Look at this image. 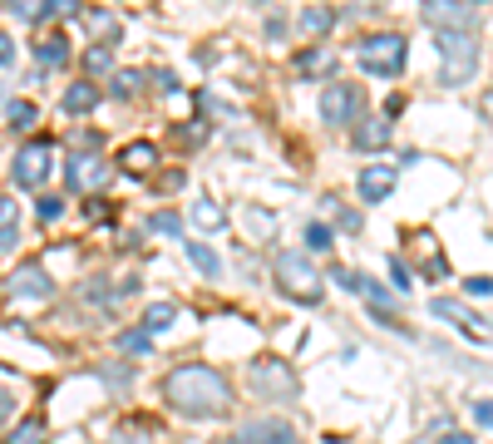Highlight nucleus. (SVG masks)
<instances>
[{
	"instance_id": "obj_1",
	"label": "nucleus",
	"mask_w": 493,
	"mask_h": 444,
	"mask_svg": "<svg viewBox=\"0 0 493 444\" xmlns=\"http://www.w3.org/2000/svg\"><path fill=\"white\" fill-rule=\"evenodd\" d=\"M163 390H168V405H173L178 415H193V420L227 415V410H233V390H227V380L217 375L213 365H197V361L168 370Z\"/></svg>"
},
{
	"instance_id": "obj_2",
	"label": "nucleus",
	"mask_w": 493,
	"mask_h": 444,
	"mask_svg": "<svg viewBox=\"0 0 493 444\" xmlns=\"http://www.w3.org/2000/svg\"><path fill=\"white\" fill-rule=\"evenodd\" d=\"M434 50L444 60L439 79L454 89V84H469L479 74V35L474 30H434Z\"/></svg>"
},
{
	"instance_id": "obj_3",
	"label": "nucleus",
	"mask_w": 493,
	"mask_h": 444,
	"mask_svg": "<svg viewBox=\"0 0 493 444\" xmlns=\"http://www.w3.org/2000/svg\"><path fill=\"white\" fill-rule=\"evenodd\" d=\"M271 277H277V291L287 296V301H301V306H316L321 296H326V277H321L316 267H311L301 252H281L277 267H271Z\"/></svg>"
},
{
	"instance_id": "obj_4",
	"label": "nucleus",
	"mask_w": 493,
	"mask_h": 444,
	"mask_svg": "<svg viewBox=\"0 0 493 444\" xmlns=\"http://www.w3.org/2000/svg\"><path fill=\"white\" fill-rule=\"evenodd\" d=\"M247 380H251V390H257V400H267V405H291V400L301 395L297 370L281 361V356H261V361H251Z\"/></svg>"
},
{
	"instance_id": "obj_5",
	"label": "nucleus",
	"mask_w": 493,
	"mask_h": 444,
	"mask_svg": "<svg viewBox=\"0 0 493 444\" xmlns=\"http://www.w3.org/2000/svg\"><path fill=\"white\" fill-rule=\"evenodd\" d=\"M355 55H361V65L370 74L395 79V74L405 69V35H395V30H385V35H365L361 45H355Z\"/></svg>"
},
{
	"instance_id": "obj_6",
	"label": "nucleus",
	"mask_w": 493,
	"mask_h": 444,
	"mask_svg": "<svg viewBox=\"0 0 493 444\" xmlns=\"http://www.w3.org/2000/svg\"><path fill=\"white\" fill-rule=\"evenodd\" d=\"M321 114H326L331 129H355L365 119V94L355 84H326L321 94Z\"/></svg>"
},
{
	"instance_id": "obj_7",
	"label": "nucleus",
	"mask_w": 493,
	"mask_h": 444,
	"mask_svg": "<svg viewBox=\"0 0 493 444\" xmlns=\"http://www.w3.org/2000/svg\"><path fill=\"white\" fill-rule=\"evenodd\" d=\"M109 173H114V163L99 148H84V153L69 158V188H75V193H104V188H109Z\"/></svg>"
},
{
	"instance_id": "obj_8",
	"label": "nucleus",
	"mask_w": 493,
	"mask_h": 444,
	"mask_svg": "<svg viewBox=\"0 0 493 444\" xmlns=\"http://www.w3.org/2000/svg\"><path fill=\"white\" fill-rule=\"evenodd\" d=\"M419 15H425L429 30H479V15L469 0H425Z\"/></svg>"
},
{
	"instance_id": "obj_9",
	"label": "nucleus",
	"mask_w": 493,
	"mask_h": 444,
	"mask_svg": "<svg viewBox=\"0 0 493 444\" xmlns=\"http://www.w3.org/2000/svg\"><path fill=\"white\" fill-rule=\"evenodd\" d=\"M50 163H55V148L35 139V143H25V148L15 153L10 173H15V183H20V188H40V183L50 178Z\"/></svg>"
},
{
	"instance_id": "obj_10",
	"label": "nucleus",
	"mask_w": 493,
	"mask_h": 444,
	"mask_svg": "<svg viewBox=\"0 0 493 444\" xmlns=\"http://www.w3.org/2000/svg\"><path fill=\"white\" fill-rule=\"evenodd\" d=\"M233 444H297V425H287V420H251V425L237 430Z\"/></svg>"
},
{
	"instance_id": "obj_11",
	"label": "nucleus",
	"mask_w": 493,
	"mask_h": 444,
	"mask_svg": "<svg viewBox=\"0 0 493 444\" xmlns=\"http://www.w3.org/2000/svg\"><path fill=\"white\" fill-rule=\"evenodd\" d=\"M351 134H355V148H361V153H375V148H385V139H390V114H380V119L365 114Z\"/></svg>"
},
{
	"instance_id": "obj_12",
	"label": "nucleus",
	"mask_w": 493,
	"mask_h": 444,
	"mask_svg": "<svg viewBox=\"0 0 493 444\" xmlns=\"http://www.w3.org/2000/svg\"><path fill=\"white\" fill-rule=\"evenodd\" d=\"M55 282L45 277V267H20L10 272V296H50Z\"/></svg>"
},
{
	"instance_id": "obj_13",
	"label": "nucleus",
	"mask_w": 493,
	"mask_h": 444,
	"mask_svg": "<svg viewBox=\"0 0 493 444\" xmlns=\"http://www.w3.org/2000/svg\"><path fill=\"white\" fill-rule=\"evenodd\" d=\"M361 198L365 203H385L390 198V188H395V168H361Z\"/></svg>"
},
{
	"instance_id": "obj_14",
	"label": "nucleus",
	"mask_w": 493,
	"mask_h": 444,
	"mask_svg": "<svg viewBox=\"0 0 493 444\" xmlns=\"http://www.w3.org/2000/svg\"><path fill=\"white\" fill-rule=\"evenodd\" d=\"M153 163H159V148H153V143H129L119 153L123 173H153Z\"/></svg>"
},
{
	"instance_id": "obj_15",
	"label": "nucleus",
	"mask_w": 493,
	"mask_h": 444,
	"mask_svg": "<svg viewBox=\"0 0 493 444\" xmlns=\"http://www.w3.org/2000/svg\"><path fill=\"white\" fill-rule=\"evenodd\" d=\"M35 55H40V69H55V65H65V60H69V40L59 35V30H50V35L35 45Z\"/></svg>"
},
{
	"instance_id": "obj_16",
	"label": "nucleus",
	"mask_w": 493,
	"mask_h": 444,
	"mask_svg": "<svg viewBox=\"0 0 493 444\" xmlns=\"http://www.w3.org/2000/svg\"><path fill=\"white\" fill-rule=\"evenodd\" d=\"M94 104H99V89H94L89 79H75L65 89V114H89Z\"/></svg>"
},
{
	"instance_id": "obj_17",
	"label": "nucleus",
	"mask_w": 493,
	"mask_h": 444,
	"mask_svg": "<svg viewBox=\"0 0 493 444\" xmlns=\"http://www.w3.org/2000/svg\"><path fill=\"white\" fill-rule=\"evenodd\" d=\"M187 262H193L203 277H223V257H217L207 242H187Z\"/></svg>"
},
{
	"instance_id": "obj_18",
	"label": "nucleus",
	"mask_w": 493,
	"mask_h": 444,
	"mask_svg": "<svg viewBox=\"0 0 493 444\" xmlns=\"http://www.w3.org/2000/svg\"><path fill=\"white\" fill-rule=\"evenodd\" d=\"M193 222H197L203 232H223V227H227V213L213 203V198H197V203H193Z\"/></svg>"
},
{
	"instance_id": "obj_19",
	"label": "nucleus",
	"mask_w": 493,
	"mask_h": 444,
	"mask_svg": "<svg viewBox=\"0 0 493 444\" xmlns=\"http://www.w3.org/2000/svg\"><path fill=\"white\" fill-rule=\"evenodd\" d=\"M410 444H474V439H469L464 430H454L449 420H439V425H429L425 435H419V439H410Z\"/></svg>"
},
{
	"instance_id": "obj_20",
	"label": "nucleus",
	"mask_w": 493,
	"mask_h": 444,
	"mask_svg": "<svg viewBox=\"0 0 493 444\" xmlns=\"http://www.w3.org/2000/svg\"><path fill=\"white\" fill-rule=\"evenodd\" d=\"M331 25H335V15H331L326 5H311L306 15H301V35H311V40L331 35Z\"/></svg>"
},
{
	"instance_id": "obj_21",
	"label": "nucleus",
	"mask_w": 493,
	"mask_h": 444,
	"mask_svg": "<svg viewBox=\"0 0 493 444\" xmlns=\"http://www.w3.org/2000/svg\"><path fill=\"white\" fill-rule=\"evenodd\" d=\"M5 119H10V129H35V119H40V114H35V104H30V99H10L5 104Z\"/></svg>"
},
{
	"instance_id": "obj_22",
	"label": "nucleus",
	"mask_w": 493,
	"mask_h": 444,
	"mask_svg": "<svg viewBox=\"0 0 493 444\" xmlns=\"http://www.w3.org/2000/svg\"><path fill=\"white\" fill-rule=\"evenodd\" d=\"M355 291H361V296H365V301H370V306H375V311H380V316H390L395 296L385 291V287H380V282H375V277H361V287H355Z\"/></svg>"
},
{
	"instance_id": "obj_23",
	"label": "nucleus",
	"mask_w": 493,
	"mask_h": 444,
	"mask_svg": "<svg viewBox=\"0 0 493 444\" xmlns=\"http://www.w3.org/2000/svg\"><path fill=\"white\" fill-rule=\"evenodd\" d=\"M5 444H45V420H20V430H10V439Z\"/></svg>"
},
{
	"instance_id": "obj_24",
	"label": "nucleus",
	"mask_w": 493,
	"mask_h": 444,
	"mask_svg": "<svg viewBox=\"0 0 493 444\" xmlns=\"http://www.w3.org/2000/svg\"><path fill=\"white\" fill-rule=\"evenodd\" d=\"M173 316H178V311H173L168 301H153L149 311H143V331H149V336H153V331H163V326H173Z\"/></svg>"
},
{
	"instance_id": "obj_25",
	"label": "nucleus",
	"mask_w": 493,
	"mask_h": 444,
	"mask_svg": "<svg viewBox=\"0 0 493 444\" xmlns=\"http://www.w3.org/2000/svg\"><path fill=\"white\" fill-rule=\"evenodd\" d=\"M119 351H123V356H149V351H153V336H149V331H123V336H119Z\"/></svg>"
},
{
	"instance_id": "obj_26",
	"label": "nucleus",
	"mask_w": 493,
	"mask_h": 444,
	"mask_svg": "<svg viewBox=\"0 0 493 444\" xmlns=\"http://www.w3.org/2000/svg\"><path fill=\"white\" fill-rule=\"evenodd\" d=\"M149 227H153V232H163V237H178V227H183V222H178L173 208H163V213H153V217H149Z\"/></svg>"
},
{
	"instance_id": "obj_27",
	"label": "nucleus",
	"mask_w": 493,
	"mask_h": 444,
	"mask_svg": "<svg viewBox=\"0 0 493 444\" xmlns=\"http://www.w3.org/2000/svg\"><path fill=\"white\" fill-rule=\"evenodd\" d=\"M15 222H20V203H15V198H0V237L15 232Z\"/></svg>"
},
{
	"instance_id": "obj_28",
	"label": "nucleus",
	"mask_w": 493,
	"mask_h": 444,
	"mask_svg": "<svg viewBox=\"0 0 493 444\" xmlns=\"http://www.w3.org/2000/svg\"><path fill=\"white\" fill-rule=\"evenodd\" d=\"M84 65H89V74H104L114 65V55H109V45H94L89 55H84Z\"/></svg>"
},
{
	"instance_id": "obj_29",
	"label": "nucleus",
	"mask_w": 493,
	"mask_h": 444,
	"mask_svg": "<svg viewBox=\"0 0 493 444\" xmlns=\"http://www.w3.org/2000/svg\"><path fill=\"white\" fill-rule=\"evenodd\" d=\"M10 5H15V15H20V20H45V15H50L45 0H10Z\"/></svg>"
},
{
	"instance_id": "obj_30",
	"label": "nucleus",
	"mask_w": 493,
	"mask_h": 444,
	"mask_svg": "<svg viewBox=\"0 0 493 444\" xmlns=\"http://www.w3.org/2000/svg\"><path fill=\"white\" fill-rule=\"evenodd\" d=\"M133 89H143V74H133V69H119V79H114V94H123V99H129Z\"/></svg>"
},
{
	"instance_id": "obj_31",
	"label": "nucleus",
	"mask_w": 493,
	"mask_h": 444,
	"mask_svg": "<svg viewBox=\"0 0 493 444\" xmlns=\"http://www.w3.org/2000/svg\"><path fill=\"white\" fill-rule=\"evenodd\" d=\"M306 247H331V227H326V222H311V227H306Z\"/></svg>"
},
{
	"instance_id": "obj_32",
	"label": "nucleus",
	"mask_w": 493,
	"mask_h": 444,
	"mask_svg": "<svg viewBox=\"0 0 493 444\" xmlns=\"http://www.w3.org/2000/svg\"><path fill=\"white\" fill-rule=\"evenodd\" d=\"M59 213H65V198H40V217L45 222H55Z\"/></svg>"
},
{
	"instance_id": "obj_33",
	"label": "nucleus",
	"mask_w": 493,
	"mask_h": 444,
	"mask_svg": "<svg viewBox=\"0 0 493 444\" xmlns=\"http://www.w3.org/2000/svg\"><path fill=\"white\" fill-rule=\"evenodd\" d=\"M45 10H50V15H75L79 0H45Z\"/></svg>"
},
{
	"instance_id": "obj_34",
	"label": "nucleus",
	"mask_w": 493,
	"mask_h": 444,
	"mask_svg": "<svg viewBox=\"0 0 493 444\" xmlns=\"http://www.w3.org/2000/svg\"><path fill=\"white\" fill-rule=\"evenodd\" d=\"M464 287H469V296H493V282L488 277H469Z\"/></svg>"
},
{
	"instance_id": "obj_35",
	"label": "nucleus",
	"mask_w": 493,
	"mask_h": 444,
	"mask_svg": "<svg viewBox=\"0 0 493 444\" xmlns=\"http://www.w3.org/2000/svg\"><path fill=\"white\" fill-rule=\"evenodd\" d=\"M474 420H479V425H493V400H479V405H474Z\"/></svg>"
},
{
	"instance_id": "obj_36",
	"label": "nucleus",
	"mask_w": 493,
	"mask_h": 444,
	"mask_svg": "<svg viewBox=\"0 0 493 444\" xmlns=\"http://www.w3.org/2000/svg\"><path fill=\"white\" fill-rule=\"evenodd\" d=\"M10 60H15V40L0 35V65H10Z\"/></svg>"
},
{
	"instance_id": "obj_37",
	"label": "nucleus",
	"mask_w": 493,
	"mask_h": 444,
	"mask_svg": "<svg viewBox=\"0 0 493 444\" xmlns=\"http://www.w3.org/2000/svg\"><path fill=\"white\" fill-rule=\"evenodd\" d=\"M109 444H149V439H143V435H133V430H119V435H114Z\"/></svg>"
},
{
	"instance_id": "obj_38",
	"label": "nucleus",
	"mask_w": 493,
	"mask_h": 444,
	"mask_svg": "<svg viewBox=\"0 0 493 444\" xmlns=\"http://www.w3.org/2000/svg\"><path fill=\"white\" fill-rule=\"evenodd\" d=\"M390 272H395V287H400V291H405V287H410V272H405V267H400V262H390Z\"/></svg>"
},
{
	"instance_id": "obj_39",
	"label": "nucleus",
	"mask_w": 493,
	"mask_h": 444,
	"mask_svg": "<svg viewBox=\"0 0 493 444\" xmlns=\"http://www.w3.org/2000/svg\"><path fill=\"white\" fill-rule=\"evenodd\" d=\"M10 410H15V405H10V395H0V425L10 420Z\"/></svg>"
},
{
	"instance_id": "obj_40",
	"label": "nucleus",
	"mask_w": 493,
	"mask_h": 444,
	"mask_svg": "<svg viewBox=\"0 0 493 444\" xmlns=\"http://www.w3.org/2000/svg\"><path fill=\"white\" fill-rule=\"evenodd\" d=\"M484 114H488V119H493V94H488V104H484Z\"/></svg>"
}]
</instances>
